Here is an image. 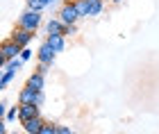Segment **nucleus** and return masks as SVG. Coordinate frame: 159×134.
<instances>
[{
    "label": "nucleus",
    "mask_w": 159,
    "mask_h": 134,
    "mask_svg": "<svg viewBox=\"0 0 159 134\" xmlns=\"http://www.w3.org/2000/svg\"><path fill=\"white\" fill-rule=\"evenodd\" d=\"M43 2H46V5H52V2H55V0H43Z\"/></svg>",
    "instance_id": "4be33fe9"
},
{
    "label": "nucleus",
    "mask_w": 159,
    "mask_h": 134,
    "mask_svg": "<svg viewBox=\"0 0 159 134\" xmlns=\"http://www.w3.org/2000/svg\"><path fill=\"white\" fill-rule=\"evenodd\" d=\"M111 2H114V5H120V2H123V0H111Z\"/></svg>",
    "instance_id": "5701e85b"
},
{
    "label": "nucleus",
    "mask_w": 159,
    "mask_h": 134,
    "mask_svg": "<svg viewBox=\"0 0 159 134\" xmlns=\"http://www.w3.org/2000/svg\"><path fill=\"white\" fill-rule=\"evenodd\" d=\"M18 102H34V105H41L46 102V96H43V91H37L32 87H25L23 91L18 93Z\"/></svg>",
    "instance_id": "7ed1b4c3"
},
{
    "label": "nucleus",
    "mask_w": 159,
    "mask_h": 134,
    "mask_svg": "<svg viewBox=\"0 0 159 134\" xmlns=\"http://www.w3.org/2000/svg\"><path fill=\"white\" fill-rule=\"evenodd\" d=\"M27 87H32V89H37V91H43L46 89V75L43 73H32L30 75V80H27Z\"/></svg>",
    "instance_id": "9d476101"
},
{
    "label": "nucleus",
    "mask_w": 159,
    "mask_h": 134,
    "mask_svg": "<svg viewBox=\"0 0 159 134\" xmlns=\"http://www.w3.org/2000/svg\"><path fill=\"white\" fill-rule=\"evenodd\" d=\"M50 68H52L50 64H41V61H39V66H37V70H39V73H43V75H46V73H48Z\"/></svg>",
    "instance_id": "aec40b11"
},
{
    "label": "nucleus",
    "mask_w": 159,
    "mask_h": 134,
    "mask_svg": "<svg viewBox=\"0 0 159 134\" xmlns=\"http://www.w3.org/2000/svg\"><path fill=\"white\" fill-rule=\"evenodd\" d=\"M39 25H41V11H37V9H25L23 14H20V18H18V27H25V30L37 32V30H39Z\"/></svg>",
    "instance_id": "f257e3e1"
},
{
    "label": "nucleus",
    "mask_w": 159,
    "mask_h": 134,
    "mask_svg": "<svg viewBox=\"0 0 159 134\" xmlns=\"http://www.w3.org/2000/svg\"><path fill=\"white\" fill-rule=\"evenodd\" d=\"M16 73H18V70H14V68H2V77H0V87H2V89H7V87H9V82L14 80V77H16Z\"/></svg>",
    "instance_id": "ddd939ff"
},
{
    "label": "nucleus",
    "mask_w": 159,
    "mask_h": 134,
    "mask_svg": "<svg viewBox=\"0 0 159 134\" xmlns=\"http://www.w3.org/2000/svg\"><path fill=\"white\" fill-rule=\"evenodd\" d=\"M55 55H57V52H55V48L50 46L48 41H43L41 48L37 50V59L41 61V64H50V66H52V64H55Z\"/></svg>",
    "instance_id": "423d86ee"
},
{
    "label": "nucleus",
    "mask_w": 159,
    "mask_h": 134,
    "mask_svg": "<svg viewBox=\"0 0 159 134\" xmlns=\"http://www.w3.org/2000/svg\"><path fill=\"white\" fill-rule=\"evenodd\" d=\"M64 2H73V0H64Z\"/></svg>",
    "instance_id": "b1692460"
},
{
    "label": "nucleus",
    "mask_w": 159,
    "mask_h": 134,
    "mask_svg": "<svg viewBox=\"0 0 159 134\" xmlns=\"http://www.w3.org/2000/svg\"><path fill=\"white\" fill-rule=\"evenodd\" d=\"M39 134H57V125H52V123H43V127H41Z\"/></svg>",
    "instance_id": "f3484780"
},
{
    "label": "nucleus",
    "mask_w": 159,
    "mask_h": 134,
    "mask_svg": "<svg viewBox=\"0 0 159 134\" xmlns=\"http://www.w3.org/2000/svg\"><path fill=\"white\" fill-rule=\"evenodd\" d=\"M18 107H20V114H18L20 123L30 121V118H34V116H41V107L34 105V102H18Z\"/></svg>",
    "instance_id": "39448f33"
},
{
    "label": "nucleus",
    "mask_w": 159,
    "mask_h": 134,
    "mask_svg": "<svg viewBox=\"0 0 159 134\" xmlns=\"http://www.w3.org/2000/svg\"><path fill=\"white\" fill-rule=\"evenodd\" d=\"M105 9V0H89V18L100 16Z\"/></svg>",
    "instance_id": "f8f14e48"
},
{
    "label": "nucleus",
    "mask_w": 159,
    "mask_h": 134,
    "mask_svg": "<svg viewBox=\"0 0 159 134\" xmlns=\"http://www.w3.org/2000/svg\"><path fill=\"white\" fill-rule=\"evenodd\" d=\"M59 18H61L66 25L77 23V20H80V14H77L75 2H64V5H61V9H59Z\"/></svg>",
    "instance_id": "20e7f679"
},
{
    "label": "nucleus",
    "mask_w": 159,
    "mask_h": 134,
    "mask_svg": "<svg viewBox=\"0 0 159 134\" xmlns=\"http://www.w3.org/2000/svg\"><path fill=\"white\" fill-rule=\"evenodd\" d=\"M75 34H77V27H75V23L64 27V37H75Z\"/></svg>",
    "instance_id": "a211bd4d"
},
{
    "label": "nucleus",
    "mask_w": 159,
    "mask_h": 134,
    "mask_svg": "<svg viewBox=\"0 0 159 134\" xmlns=\"http://www.w3.org/2000/svg\"><path fill=\"white\" fill-rule=\"evenodd\" d=\"M46 2H43V0H27V9H37V11H43L46 9Z\"/></svg>",
    "instance_id": "2eb2a0df"
},
{
    "label": "nucleus",
    "mask_w": 159,
    "mask_h": 134,
    "mask_svg": "<svg viewBox=\"0 0 159 134\" xmlns=\"http://www.w3.org/2000/svg\"><path fill=\"white\" fill-rule=\"evenodd\" d=\"M20 59H23V61H30V59H32V50H30L27 46L20 50Z\"/></svg>",
    "instance_id": "6ab92c4d"
},
{
    "label": "nucleus",
    "mask_w": 159,
    "mask_h": 134,
    "mask_svg": "<svg viewBox=\"0 0 159 134\" xmlns=\"http://www.w3.org/2000/svg\"><path fill=\"white\" fill-rule=\"evenodd\" d=\"M73 2L77 7L80 18H89V0H73Z\"/></svg>",
    "instance_id": "4468645a"
},
{
    "label": "nucleus",
    "mask_w": 159,
    "mask_h": 134,
    "mask_svg": "<svg viewBox=\"0 0 159 134\" xmlns=\"http://www.w3.org/2000/svg\"><path fill=\"white\" fill-rule=\"evenodd\" d=\"M20 50H23V48H20L14 39H7L5 43H2V48H0V61H2V66H5L9 59L20 57Z\"/></svg>",
    "instance_id": "f03ea898"
},
{
    "label": "nucleus",
    "mask_w": 159,
    "mask_h": 134,
    "mask_svg": "<svg viewBox=\"0 0 159 134\" xmlns=\"http://www.w3.org/2000/svg\"><path fill=\"white\" fill-rule=\"evenodd\" d=\"M57 134H70V127H66V125H57Z\"/></svg>",
    "instance_id": "412c9836"
},
{
    "label": "nucleus",
    "mask_w": 159,
    "mask_h": 134,
    "mask_svg": "<svg viewBox=\"0 0 159 134\" xmlns=\"http://www.w3.org/2000/svg\"><path fill=\"white\" fill-rule=\"evenodd\" d=\"M18 114H20V107H9L7 114H5V121H16Z\"/></svg>",
    "instance_id": "dca6fc26"
},
{
    "label": "nucleus",
    "mask_w": 159,
    "mask_h": 134,
    "mask_svg": "<svg viewBox=\"0 0 159 134\" xmlns=\"http://www.w3.org/2000/svg\"><path fill=\"white\" fill-rule=\"evenodd\" d=\"M64 27H66V23L61 18H50L46 23V32L48 34H64Z\"/></svg>",
    "instance_id": "9b49d317"
},
{
    "label": "nucleus",
    "mask_w": 159,
    "mask_h": 134,
    "mask_svg": "<svg viewBox=\"0 0 159 134\" xmlns=\"http://www.w3.org/2000/svg\"><path fill=\"white\" fill-rule=\"evenodd\" d=\"M32 37H34V32H32V30H25V27H18V30H14V34H11V39L16 41V43H18L20 48L30 46Z\"/></svg>",
    "instance_id": "0eeeda50"
},
{
    "label": "nucleus",
    "mask_w": 159,
    "mask_h": 134,
    "mask_svg": "<svg viewBox=\"0 0 159 134\" xmlns=\"http://www.w3.org/2000/svg\"><path fill=\"white\" fill-rule=\"evenodd\" d=\"M43 118L41 116H34V118H30V121H23L20 125H23V130L27 132V134H39L41 132V127H43Z\"/></svg>",
    "instance_id": "6e6552de"
},
{
    "label": "nucleus",
    "mask_w": 159,
    "mask_h": 134,
    "mask_svg": "<svg viewBox=\"0 0 159 134\" xmlns=\"http://www.w3.org/2000/svg\"><path fill=\"white\" fill-rule=\"evenodd\" d=\"M46 41L55 48V52H64L66 50V39H64V34H48Z\"/></svg>",
    "instance_id": "1a4fd4ad"
}]
</instances>
